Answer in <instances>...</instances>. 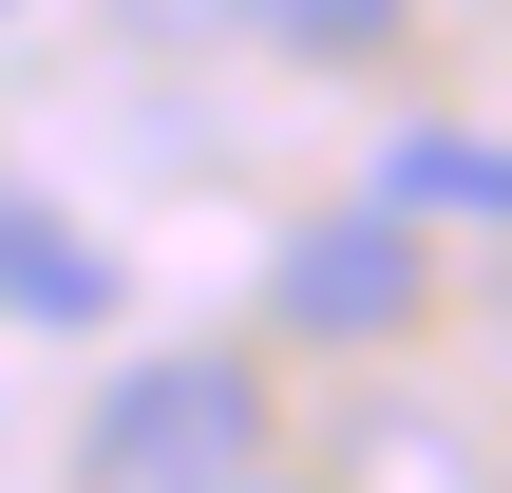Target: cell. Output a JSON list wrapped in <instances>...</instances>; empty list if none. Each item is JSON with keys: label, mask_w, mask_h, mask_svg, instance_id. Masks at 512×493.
<instances>
[{"label": "cell", "mask_w": 512, "mask_h": 493, "mask_svg": "<svg viewBox=\"0 0 512 493\" xmlns=\"http://www.w3.org/2000/svg\"><path fill=\"white\" fill-rule=\"evenodd\" d=\"M247 456V361H133L95 399V493H190Z\"/></svg>", "instance_id": "obj_1"}, {"label": "cell", "mask_w": 512, "mask_h": 493, "mask_svg": "<svg viewBox=\"0 0 512 493\" xmlns=\"http://www.w3.org/2000/svg\"><path fill=\"white\" fill-rule=\"evenodd\" d=\"M418 285H437V266H418V209H323V228L266 266V304H285L304 342H399Z\"/></svg>", "instance_id": "obj_2"}, {"label": "cell", "mask_w": 512, "mask_h": 493, "mask_svg": "<svg viewBox=\"0 0 512 493\" xmlns=\"http://www.w3.org/2000/svg\"><path fill=\"white\" fill-rule=\"evenodd\" d=\"M0 304L19 323H114V247H76L57 209H0Z\"/></svg>", "instance_id": "obj_3"}, {"label": "cell", "mask_w": 512, "mask_h": 493, "mask_svg": "<svg viewBox=\"0 0 512 493\" xmlns=\"http://www.w3.org/2000/svg\"><path fill=\"white\" fill-rule=\"evenodd\" d=\"M399 209H494L512 228V152L494 133H418V152H399Z\"/></svg>", "instance_id": "obj_4"}, {"label": "cell", "mask_w": 512, "mask_h": 493, "mask_svg": "<svg viewBox=\"0 0 512 493\" xmlns=\"http://www.w3.org/2000/svg\"><path fill=\"white\" fill-rule=\"evenodd\" d=\"M228 19H266V38H304V57H380V38H399V0H228Z\"/></svg>", "instance_id": "obj_5"}, {"label": "cell", "mask_w": 512, "mask_h": 493, "mask_svg": "<svg viewBox=\"0 0 512 493\" xmlns=\"http://www.w3.org/2000/svg\"><path fill=\"white\" fill-rule=\"evenodd\" d=\"M190 493H304V475H266V456H228V475H190Z\"/></svg>", "instance_id": "obj_6"}, {"label": "cell", "mask_w": 512, "mask_h": 493, "mask_svg": "<svg viewBox=\"0 0 512 493\" xmlns=\"http://www.w3.org/2000/svg\"><path fill=\"white\" fill-rule=\"evenodd\" d=\"M494 361H512V285H494Z\"/></svg>", "instance_id": "obj_7"}]
</instances>
